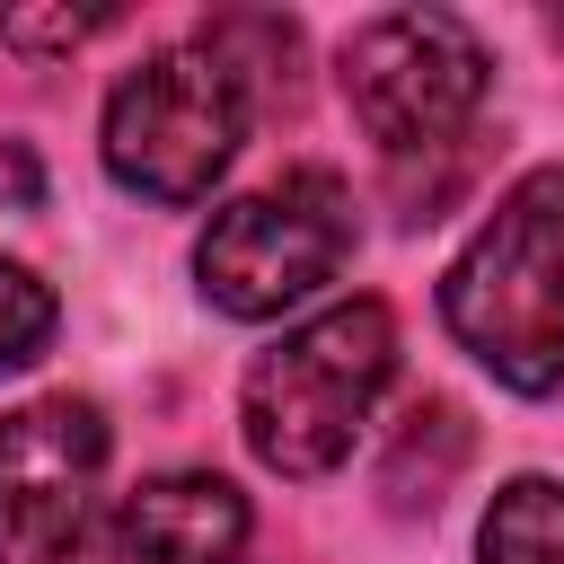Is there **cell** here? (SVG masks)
I'll return each instance as SVG.
<instances>
[{
  "mask_svg": "<svg viewBox=\"0 0 564 564\" xmlns=\"http://www.w3.org/2000/svg\"><path fill=\"white\" fill-rule=\"evenodd\" d=\"M106 476V414L88 397H35L0 414V564H53Z\"/></svg>",
  "mask_w": 564,
  "mask_h": 564,
  "instance_id": "cell-6",
  "label": "cell"
},
{
  "mask_svg": "<svg viewBox=\"0 0 564 564\" xmlns=\"http://www.w3.org/2000/svg\"><path fill=\"white\" fill-rule=\"evenodd\" d=\"M449 335L511 388H564V167H529L441 273Z\"/></svg>",
  "mask_w": 564,
  "mask_h": 564,
  "instance_id": "cell-1",
  "label": "cell"
},
{
  "mask_svg": "<svg viewBox=\"0 0 564 564\" xmlns=\"http://www.w3.org/2000/svg\"><path fill=\"white\" fill-rule=\"evenodd\" d=\"M388 379H397V317H388V300H335V308L282 326V344H264L247 361L238 432H247V449L273 476H326L370 432Z\"/></svg>",
  "mask_w": 564,
  "mask_h": 564,
  "instance_id": "cell-2",
  "label": "cell"
},
{
  "mask_svg": "<svg viewBox=\"0 0 564 564\" xmlns=\"http://www.w3.org/2000/svg\"><path fill=\"white\" fill-rule=\"evenodd\" d=\"M53 317H62V308H53V291H44L26 264H9V256H0V370H26V361L53 344Z\"/></svg>",
  "mask_w": 564,
  "mask_h": 564,
  "instance_id": "cell-9",
  "label": "cell"
},
{
  "mask_svg": "<svg viewBox=\"0 0 564 564\" xmlns=\"http://www.w3.org/2000/svg\"><path fill=\"white\" fill-rule=\"evenodd\" d=\"M485 44L441 9H388L344 44V106L388 167L449 159L485 115Z\"/></svg>",
  "mask_w": 564,
  "mask_h": 564,
  "instance_id": "cell-4",
  "label": "cell"
},
{
  "mask_svg": "<svg viewBox=\"0 0 564 564\" xmlns=\"http://www.w3.org/2000/svg\"><path fill=\"white\" fill-rule=\"evenodd\" d=\"M44 203V159L26 141H0V212H35Z\"/></svg>",
  "mask_w": 564,
  "mask_h": 564,
  "instance_id": "cell-11",
  "label": "cell"
},
{
  "mask_svg": "<svg viewBox=\"0 0 564 564\" xmlns=\"http://www.w3.org/2000/svg\"><path fill=\"white\" fill-rule=\"evenodd\" d=\"M352 256V194L326 167H291L238 203L212 212V229L194 238V282L220 317H282L300 300H317Z\"/></svg>",
  "mask_w": 564,
  "mask_h": 564,
  "instance_id": "cell-5",
  "label": "cell"
},
{
  "mask_svg": "<svg viewBox=\"0 0 564 564\" xmlns=\"http://www.w3.org/2000/svg\"><path fill=\"white\" fill-rule=\"evenodd\" d=\"M247 494L212 467H167L88 511V529L53 564H238L247 555Z\"/></svg>",
  "mask_w": 564,
  "mask_h": 564,
  "instance_id": "cell-7",
  "label": "cell"
},
{
  "mask_svg": "<svg viewBox=\"0 0 564 564\" xmlns=\"http://www.w3.org/2000/svg\"><path fill=\"white\" fill-rule=\"evenodd\" d=\"M476 564H564V485L511 476L476 520Z\"/></svg>",
  "mask_w": 564,
  "mask_h": 564,
  "instance_id": "cell-8",
  "label": "cell"
},
{
  "mask_svg": "<svg viewBox=\"0 0 564 564\" xmlns=\"http://www.w3.org/2000/svg\"><path fill=\"white\" fill-rule=\"evenodd\" d=\"M97 26H115V9H0V44H18V53H70V44H88Z\"/></svg>",
  "mask_w": 564,
  "mask_h": 564,
  "instance_id": "cell-10",
  "label": "cell"
},
{
  "mask_svg": "<svg viewBox=\"0 0 564 564\" xmlns=\"http://www.w3.org/2000/svg\"><path fill=\"white\" fill-rule=\"evenodd\" d=\"M247 141V70L220 44H167L115 79L97 150L141 203H203Z\"/></svg>",
  "mask_w": 564,
  "mask_h": 564,
  "instance_id": "cell-3",
  "label": "cell"
}]
</instances>
